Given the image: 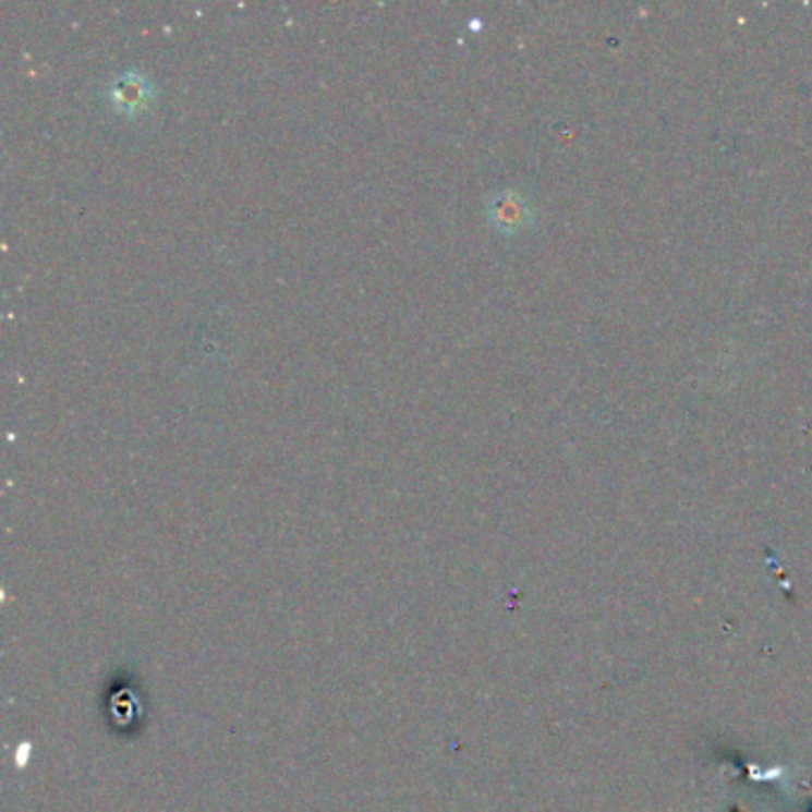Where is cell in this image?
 <instances>
[{"label": "cell", "instance_id": "1", "mask_svg": "<svg viewBox=\"0 0 812 812\" xmlns=\"http://www.w3.org/2000/svg\"><path fill=\"white\" fill-rule=\"evenodd\" d=\"M486 219L498 234L514 237L530 229L534 222V208L522 191L500 189L486 198Z\"/></svg>", "mask_w": 812, "mask_h": 812}, {"label": "cell", "instance_id": "2", "mask_svg": "<svg viewBox=\"0 0 812 812\" xmlns=\"http://www.w3.org/2000/svg\"><path fill=\"white\" fill-rule=\"evenodd\" d=\"M106 98L114 112L124 114V118H138V114L146 112L153 106V100H156V88H153L144 72L126 70L120 72L108 84Z\"/></svg>", "mask_w": 812, "mask_h": 812}]
</instances>
